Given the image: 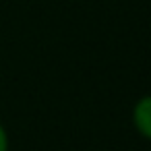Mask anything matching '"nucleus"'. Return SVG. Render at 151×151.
<instances>
[{"label": "nucleus", "instance_id": "1", "mask_svg": "<svg viewBox=\"0 0 151 151\" xmlns=\"http://www.w3.org/2000/svg\"><path fill=\"white\" fill-rule=\"evenodd\" d=\"M132 122H134L137 130L145 139L151 141V95L137 101V106L132 110Z\"/></svg>", "mask_w": 151, "mask_h": 151}, {"label": "nucleus", "instance_id": "2", "mask_svg": "<svg viewBox=\"0 0 151 151\" xmlns=\"http://www.w3.org/2000/svg\"><path fill=\"white\" fill-rule=\"evenodd\" d=\"M0 151H9V137L2 124H0Z\"/></svg>", "mask_w": 151, "mask_h": 151}]
</instances>
